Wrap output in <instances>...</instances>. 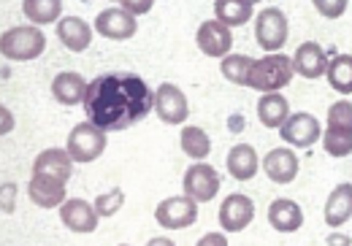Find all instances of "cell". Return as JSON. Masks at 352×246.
<instances>
[{
	"instance_id": "22",
	"label": "cell",
	"mask_w": 352,
	"mask_h": 246,
	"mask_svg": "<svg viewBox=\"0 0 352 246\" xmlns=\"http://www.w3.org/2000/svg\"><path fill=\"white\" fill-rule=\"evenodd\" d=\"M350 216H352V184H339V187L331 192L328 203H325V222H328L331 227H339V225H344Z\"/></svg>"
},
{
	"instance_id": "20",
	"label": "cell",
	"mask_w": 352,
	"mask_h": 246,
	"mask_svg": "<svg viewBox=\"0 0 352 246\" xmlns=\"http://www.w3.org/2000/svg\"><path fill=\"white\" fill-rule=\"evenodd\" d=\"M57 36H60V41L65 43L71 52H85L89 41H92V27L85 19H79V16H65L57 25Z\"/></svg>"
},
{
	"instance_id": "3",
	"label": "cell",
	"mask_w": 352,
	"mask_h": 246,
	"mask_svg": "<svg viewBox=\"0 0 352 246\" xmlns=\"http://www.w3.org/2000/svg\"><path fill=\"white\" fill-rule=\"evenodd\" d=\"M0 49H3V57H8V60H36L46 49V38L44 33L33 25L11 27V30L3 33Z\"/></svg>"
},
{
	"instance_id": "26",
	"label": "cell",
	"mask_w": 352,
	"mask_h": 246,
	"mask_svg": "<svg viewBox=\"0 0 352 246\" xmlns=\"http://www.w3.org/2000/svg\"><path fill=\"white\" fill-rule=\"evenodd\" d=\"M214 14H217V19H220L222 25L233 27V25L250 22L252 5L244 3V0H217V3H214Z\"/></svg>"
},
{
	"instance_id": "14",
	"label": "cell",
	"mask_w": 352,
	"mask_h": 246,
	"mask_svg": "<svg viewBox=\"0 0 352 246\" xmlns=\"http://www.w3.org/2000/svg\"><path fill=\"white\" fill-rule=\"evenodd\" d=\"M279 135L290 146L307 149V146H311L320 138V122L311 114H293V117H287V122L282 124V133Z\"/></svg>"
},
{
	"instance_id": "31",
	"label": "cell",
	"mask_w": 352,
	"mask_h": 246,
	"mask_svg": "<svg viewBox=\"0 0 352 246\" xmlns=\"http://www.w3.org/2000/svg\"><path fill=\"white\" fill-rule=\"evenodd\" d=\"M120 208H122V190H114V192H109V195L95 198V211H98L100 216H111V214L120 211Z\"/></svg>"
},
{
	"instance_id": "28",
	"label": "cell",
	"mask_w": 352,
	"mask_h": 246,
	"mask_svg": "<svg viewBox=\"0 0 352 246\" xmlns=\"http://www.w3.org/2000/svg\"><path fill=\"white\" fill-rule=\"evenodd\" d=\"M252 65H255V60H252V57H247V54H225V57H222L220 71L228 82L244 84V87H247Z\"/></svg>"
},
{
	"instance_id": "29",
	"label": "cell",
	"mask_w": 352,
	"mask_h": 246,
	"mask_svg": "<svg viewBox=\"0 0 352 246\" xmlns=\"http://www.w3.org/2000/svg\"><path fill=\"white\" fill-rule=\"evenodd\" d=\"M322 146L331 157H344L352 152V130L344 127H328V133L322 135Z\"/></svg>"
},
{
	"instance_id": "5",
	"label": "cell",
	"mask_w": 352,
	"mask_h": 246,
	"mask_svg": "<svg viewBox=\"0 0 352 246\" xmlns=\"http://www.w3.org/2000/svg\"><path fill=\"white\" fill-rule=\"evenodd\" d=\"M287 36H290V25H287V16L279 8H265L258 14L255 38L265 52H276L279 46H285Z\"/></svg>"
},
{
	"instance_id": "33",
	"label": "cell",
	"mask_w": 352,
	"mask_h": 246,
	"mask_svg": "<svg viewBox=\"0 0 352 246\" xmlns=\"http://www.w3.org/2000/svg\"><path fill=\"white\" fill-rule=\"evenodd\" d=\"M152 3L155 0H122V8L131 11L133 16H138V14H146L152 8Z\"/></svg>"
},
{
	"instance_id": "23",
	"label": "cell",
	"mask_w": 352,
	"mask_h": 246,
	"mask_svg": "<svg viewBox=\"0 0 352 246\" xmlns=\"http://www.w3.org/2000/svg\"><path fill=\"white\" fill-rule=\"evenodd\" d=\"M258 117L265 127H282L290 117V106L279 92H265L258 103Z\"/></svg>"
},
{
	"instance_id": "30",
	"label": "cell",
	"mask_w": 352,
	"mask_h": 246,
	"mask_svg": "<svg viewBox=\"0 0 352 246\" xmlns=\"http://www.w3.org/2000/svg\"><path fill=\"white\" fill-rule=\"evenodd\" d=\"M328 127H344L352 130V103L350 100H339L331 106L328 111Z\"/></svg>"
},
{
	"instance_id": "8",
	"label": "cell",
	"mask_w": 352,
	"mask_h": 246,
	"mask_svg": "<svg viewBox=\"0 0 352 246\" xmlns=\"http://www.w3.org/2000/svg\"><path fill=\"white\" fill-rule=\"evenodd\" d=\"M155 111L166 124H182L190 114L184 92L174 84H160L155 92Z\"/></svg>"
},
{
	"instance_id": "34",
	"label": "cell",
	"mask_w": 352,
	"mask_h": 246,
	"mask_svg": "<svg viewBox=\"0 0 352 246\" xmlns=\"http://www.w3.org/2000/svg\"><path fill=\"white\" fill-rule=\"evenodd\" d=\"M201 246H225L228 241H225V236H217V233H209V236H204L201 241H198Z\"/></svg>"
},
{
	"instance_id": "18",
	"label": "cell",
	"mask_w": 352,
	"mask_h": 246,
	"mask_svg": "<svg viewBox=\"0 0 352 246\" xmlns=\"http://www.w3.org/2000/svg\"><path fill=\"white\" fill-rule=\"evenodd\" d=\"M87 87L89 84L82 79V74L65 71V74L54 76V82H52V95H54V100L63 103V106H76V103H85Z\"/></svg>"
},
{
	"instance_id": "15",
	"label": "cell",
	"mask_w": 352,
	"mask_h": 246,
	"mask_svg": "<svg viewBox=\"0 0 352 246\" xmlns=\"http://www.w3.org/2000/svg\"><path fill=\"white\" fill-rule=\"evenodd\" d=\"M265 176L271 179V181H276V184H290L293 179H296V173H298V157L290 152V149H285V146H279V149H271L268 155H265Z\"/></svg>"
},
{
	"instance_id": "9",
	"label": "cell",
	"mask_w": 352,
	"mask_h": 246,
	"mask_svg": "<svg viewBox=\"0 0 352 246\" xmlns=\"http://www.w3.org/2000/svg\"><path fill=\"white\" fill-rule=\"evenodd\" d=\"M95 30L111 41H128L135 36V16L125 8H106L95 19Z\"/></svg>"
},
{
	"instance_id": "13",
	"label": "cell",
	"mask_w": 352,
	"mask_h": 246,
	"mask_svg": "<svg viewBox=\"0 0 352 246\" xmlns=\"http://www.w3.org/2000/svg\"><path fill=\"white\" fill-rule=\"evenodd\" d=\"M98 211L87 203V201H79V198H74V201H65L63 208H60V219H63V225L68 227V230H74V233H95V227H98Z\"/></svg>"
},
{
	"instance_id": "16",
	"label": "cell",
	"mask_w": 352,
	"mask_h": 246,
	"mask_svg": "<svg viewBox=\"0 0 352 246\" xmlns=\"http://www.w3.org/2000/svg\"><path fill=\"white\" fill-rule=\"evenodd\" d=\"M293 68L304 79H320L328 71V57H325V52L314 41H307L298 46V52L293 57Z\"/></svg>"
},
{
	"instance_id": "35",
	"label": "cell",
	"mask_w": 352,
	"mask_h": 246,
	"mask_svg": "<svg viewBox=\"0 0 352 246\" xmlns=\"http://www.w3.org/2000/svg\"><path fill=\"white\" fill-rule=\"evenodd\" d=\"M244 3H250V5H255V3H261V0H244Z\"/></svg>"
},
{
	"instance_id": "25",
	"label": "cell",
	"mask_w": 352,
	"mask_h": 246,
	"mask_svg": "<svg viewBox=\"0 0 352 246\" xmlns=\"http://www.w3.org/2000/svg\"><path fill=\"white\" fill-rule=\"evenodd\" d=\"M179 144H182V152L192 160H204L212 152V141L201 127H184Z\"/></svg>"
},
{
	"instance_id": "32",
	"label": "cell",
	"mask_w": 352,
	"mask_h": 246,
	"mask_svg": "<svg viewBox=\"0 0 352 246\" xmlns=\"http://www.w3.org/2000/svg\"><path fill=\"white\" fill-rule=\"evenodd\" d=\"M314 5L325 19H339L347 11V0H314Z\"/></svg>"
},
{
	"instance_id": "12",
	"label": "cell",
	"mask_w": 352,
	"mask_h": 246,
	"mask_svg": "<svg viewBox=\"0 0 352 246\" xmlns=\"http://www.w3.org/2000/svg\"><path fill=\"white\" fill-rule=\"evenodd\" d=\"M28 195L30 201L41 208H54V205L65 203V181L54 179V176H44V173H36L28 184Z\"/></svg>"
},
{
	"instance_id": "11",
	"label": "cell",
	"mask_w": 352,
	"mask_h": 246,
	"mask_svg": "<svg viewBox=\"0 0 352 246\" xmlns=\"http://www.w3.org/2000/svg\"><path fill=\"white\" fill-rule=\"evenodd\" d=\"M198 46L206 57H225L233 46V36H230V27L222 25L220 19H209L201 25L198 30Z\"/></svg>"
},
{
	"instance_id": "10",
	"label": "cell",
	"mask_w": 352,
	"mask_h": 246,
	"mask_svg": "<svg viewBox=\"0 0 352 246\" xmlns=\"http://www.w3.org/2000/svg\"><path fill=\"white\" fill-rule=\"evenodd\" d=\"M255 216V203L247 198V195H230L225 198L220 205V225L228 233H239L244 230Z\"/></svg>"
},
{
	"instance_id": "7",
	"label": "cell",
	"mask_w": 352,
	"mask_h": 246,
	"mask_svg": "<svg viewBox=\"0 0 352 246\" xmlns=\"http://www.w3.org/2000/svg\"><path fill=\"white\" fill-rule=\"evenodd\" d=\"M157 222L168 230H182V227H190L195 219H198V201L195 198H166L163 203L157 205L155 211Z\"/></svg>"
},
{
	"instance_id": "17",
	"label": "cell",
	"mask_w": 352,
	"mask_h": 246,
	"mask_svg": "<svg viewBox=\"0 0 352 246\" xmlns=\"http://www.w3.org/2000/svg\"><path fill=\"white\" fill-rule=\"evenodd\" d=\"M268 222L279 233H296L304 225V211H301V205L296 203V201L279 198V201H274L271 208H268Z\"/></svg>"
},
{
	"instance_id": "27",
	"label": "cell",
	"mask_w": 352,
	"mask_h": 246,
	"mask_svg": "<svg viewBox=\"0 0 352 246\" xmlns=\"http://www.w3.org/2000/svg\"><path fill=\"white\" fill-rule=\"evenodd\" d=\"M22 11L33 25H46L60 16L63 0H22Z\"/></svg>"
},
{
	"instance_id": "19",
	"label": "cell",
	"mask_w": 352,
	"mask_h": 246,
	"mask_svg": "<svg viewBox=\"0 0 352 246\" xmlns=\"http://www.w3.org/2000/svg\"><path fill=\"white\" fill-rule=\"evenodd\" d=\"M36 173H44V176H54L60 181H68L71 179V170H74V157L71 152L65 149H46L38 155V160L33 165Z\"/></svg>"
},
{
	"instance_id": "4",
	"label": "cell",
	"mask_w": 352,
	"mask_h": 246,
	"mask_svg": "<svg viewBox=\"0 0 352 246\" xmlns=\"http://www.w3.org/2000/svg\"><path fill=\"white\" fill-rule=\"evenodd\" d=\"M103 149H106V133H103V127H98L89 120L76 124L68 135V152H71L74 163H92L103 155Z\"/></svg>"
},
{
	"instance_id": "21",
	"label": "cell",
	"mask_w": 352,
	"mask_h": 246,
	"mask_svg": "<svg viewBox=\"0 0 352 246\" xmlns=\"http://www.w3.org/2000/svg\"><path fill=\"white\" fill-rule=\"evenodd\" d=\"M228 170L236 181H250L258 173V155L250 144H239L228 155Z\"/></svg>"
},
{
	"instance_id": "24",
	"label": "cell",
	"mask_w": 352,
	"mask_h": 246,
	"mask_svg": "<svg viewBox=\"0 0 352 246\" xmlns=\"http://www.w3.org/2000/svg\"><path fill=\"white\" fill-rule=\"evenodd\" d=\"M325 74H328V82H331V87H333L336 92L350 95L352 92V54H339V57H333Z\"/></svg>"
},
{
	"instance_id": "6",
	"label": "cell",
	"mask_w": 352,
	"mask_h": 246,
	"mask_svg": "<svg viewBox=\"0 0 352 246\" xmlns=\"http://www.w3.org/2000/svg\"><path fill=\"white\" fill-rule=\"evenodd\" d=\"M184 192L190 198H195L198 203H209L220 192L217 170L206 163H195L192 168H187V173H184Z\"/></svg>"
},
{
	"instance_id": "36",
	"label": "cell",
	"mask_w": 352,
	"mask_h": 246,
	"mask_svg": "<svg viewBox=\"0 0 352 246\" xmlns=\"http://www.w3.org/2000/svg\"><path fill=\"white\" fill-rule=\"evenodd\" d=\"M109 3H117V0H109ZM120 3H122V0H120Z\"/></svg>"
},
{
	"instance_id": "1",
	"label": "cell",
	"mask_w": 352,
	"mask_h": 246,
	"mask_svg": "<svg viewBox=\"0 0 352 246\" xmlns=\"http://www.w3.org/2000/svg\"><path fill=\"white\" fill-rule=\"evenodd\" d=\"M155 109V95L133 71H111L92 79L85 95L87 120L103 130H128Z\"/></svg>"
},
{
	"instance_id": "2",
	"label": "cell",
	"mask_w": 352,
	"mask_h": 246,
	"mask_svg": "<svg viewBox=\"0 0 352 246\" xmlns=\"http://www.w3.org/2000/svg\"><path fill=\"white\" fill-rule=\"evenodd\" d=\"M293 74H296L293 60H287L285 54H268L263 60H255L247 87L261 89V92H276L290 84Z\"/></svg>"
}]
</instances>
